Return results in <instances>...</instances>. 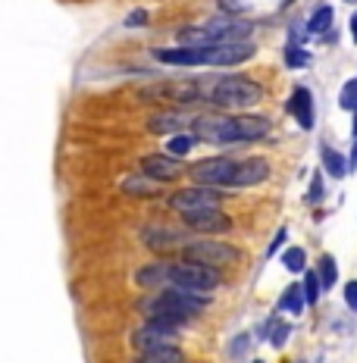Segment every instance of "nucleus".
Listing matches in <instances>:
<instances>
[{"mask_svg":"<svg viewBox=\"0 0 357 363\" xmlns=\"http://www.w3.org/2000/svg\"><path fill=\"white\" fill-rule=\"evenodd\" d=\"M332 16H336V10H332L329 4L317 6V10L307 16V35H323V32H329Z\"/></svg>","mask_w":357,"mask_h":363,"instance_id":"nucleus-20","label":"nucleus"},{"mask_svg":"<svg viewBox=\"0 0 357 363\" xmlns=\"http://www.w3.org/2000/svg\"><path fill=\"white\" fill-rule=\"evenodd\" d=\"M135 282H138L141 289H150V291L170 289V263H163V260L148 263V267H141L135 272Z\"/></svg>","mask_w":357,"mask_h":363,"instance_id":"nucleus-15","label":"nucleus"},{"mask_svg":"<svg viewBox=\"0 0 357 363\" xmlns=\"http://www.w3.org/2000/svg\"><path fill=\"white\" fill-rule=\"evenodd\" d=\"M192 145H194V138H192V135L179 132L176 138H170V145H166V150H170V157H185L188 150H192Z\"/></svg>","mask_w":357,"mask_h":363,"instance_id":"nucleus-27","label":"nucleus"},{"mask_svg":"<svg viewBox=\"0 0 357 363\" xmlns=\"http://www.w3.org/2000/svg\"><path fill=\"white\" fill-rule=\"evenodd\" d=\"M288 113L298 119L301 128H314V94H310V88L295 85L292 97H288Z\"/></svg>","mask_w":357,"mask_h":363,"instance_id":"nucleus-14","label":"nucleus"},{"mask_svg":"<svg viewBox=\"0 0 357 363\" xmlns=\"http://www.w3.org/2000/svg\"><path fill=\"white\" fill-rule=\"evenodd\" d=\"M310 63V54L304 48H298V44H288V50H285V66L288 69H301V66H307Z\"/></svg>","mask_w":357,"mask_h":363,"instance_id":"nucleus-26","label":"nucleus"},{"mask_svg":"<svg viewBox=\"0 0 357 363\" xmlns=\"http://www.w3.org/2000/svg\"><path fill=\"white\" fill-rule=\"evenodd\" d=\"M288 332H292V326H285V323L273 326V332H270V342H273V347H282V345L288 342Z\"/></svg>","mask_w":357,"mask_h":363,"instance_id":"nucleus-30","label":"nucleus"},{"mask_svg":"<svg viewBox=\"0 0 357 363\" xmlns=\"http://www.w3.org/2000/svg\"><path fill=\"white\" fill-rule=\"evenodd\" d=\"M285 4H288V0H285Z\"/></svg>","mask_w":357,"mask_h":363,"instance_id":"nucleus-38","label":"nucleus"},{"mask_svg":"<svg viewBox=\"0 0 357 363\" xmlns=\"http://www.w3.org/2000/svg\"><path fill=\"white\" fill-rule=\"evenodd\" d=\"M197 85H201V101L216 107H254L263 97V88L248 75H204Z\"/></svg>","mask_w":357,"mask_h":363,"instance_id":"nucleus-3","label":"nucleus"},{"mask_svg":"<svg viewBox=\"0 0 357 363\" xmlns=\"http://www.w3.org/2000/svg\"><path fill=\"white\" fill-rule=\"evenodd\" d=\"M141 238L150 251H166V247L182 245V232H176V229H144Z\"/></svg>","mask_w":357,"mask_h":363,"instance_id":"nucleus-17","label":"nucleus"},{"mask_svg":"<svg viewBox=\"0 0 357 363\" xmlns=\"http://www.w3.org/2000/svg\"><path fill=\"white\" fill-rule=\"evenodd\" d=\"M170 285L185 291H214L219 285V269L216 267H204V263H192V260H176L170 263Z\"/></svg>","mask_w":357,"mask_h":363,"instance_id":"nucleus-4","label":"nucleus"},{"mask_svg":"<svg viewBox=\"0 0 357 363\" xmlns=\"http://www.w3.org/2000/svg\"><path fill=\"white\" fill-rule=\"evenodd\" d=\"M141 313L148 316V320H157V323H170V326H185L192 316L204 313L207 310V298L197 291H185V289H176V285H170V289L157 291L154 298L141 301Z\"/></svg>","mask_w":357,"mask_h":363,"instance_id":"nucleus-2","label":"nucleus"},{"mask_svg":"<svg viewBox=\"0 0 357 363\" xmlns=\"http://www.w3.org/2000/svg\"><path fill=\"white\" fill-rule=\"evenodd\" d=\"M144 22H148V10H135V13H128L126 16L128 28H138V26H144Z\"/></svg>","mask_w":357,"mask_h":363,"instance_id":"nucleus-31","label":"nucleus"},{"mask_svg":"<svg viewBox=\"0 0 357 363\" xmlns=\"http://www.w3.org/2000/svg\"><path fill=\"white\" fill-rule=\"evenodd\" d=\"M238 160L235 157H207V160H197L188 176H192L197 185H207V188H229V179L235 172Z\"/></svg>","mask_w":357,"mask_h":363,"instance_id":"nucleus-6","label":"nucleus"},{"mask_svg":"<svg viewBox=\"0 0 357 363\" xmlns=\"http://www.w3.org/2000/svg\"><path fill=\"white\" fill-rule=\"evenodd\" d=\"M285 238H288V232H285V229H279V232H276V238H273V245H270V251H267V257H273V254H276L279 247L285 245Z\"/></svg>","mask_w":357,"mask_h":363,"instance_id":"nucleus-34","label":"nucleus"},{"mask_svg":"<svg viewBox=\"0 0 357 363\" xmlns=\"http://www.w3.org/2000/svg\"><path fill=\"white\" fill-rule=\"evenodd\" d=\"M135 363H185L179 347H154V351H138Z\"/></svg>","mask_w":357,"mask_h":363,"instance_id":"nucleus-19","label":"nucleus"},{"mask_svg":"<svg viewBox=\"0 0 357 363\" xmlns=\"http://www.w3.org/2000/svg\"><path fill=\"white\" fill-rule=\"evenodd\" d=\"M323 169L329 172L332 179H341V176H345V172H348V163L341 160V154H339V150L326 147V150H323Z\"/></svg>","mask_w":357,"mask_h":363,"instance_id":"nucleus-22","label":"nucleus"},{"mask_svg":"<svg viewBox=\"0 0 357 363\" xmlns=\"http://www.w3.org/2000/svg\"><path fill=\"white\" fill-rule=\"evenodd\" d=\"M219 6H223V13H241V10H245V4H241V0H219Z\"/></svg>","mask_w":357,"mask_h":363,"instance_id":"nucleus-35","label":"nucleus"},{"mask_svg":"<svg viewBox=\"0 0 357 363\" xmlns=\"http://www.w3.org/2000/svg\"><path fill=\"white\" fill-rule=\"evenodd\" d=\"M282 267L288 272H304L307 269V254H304V247H288L282 254Z\"/></svg>","mask_w":357,"mask_h":363,"instance_id":"nucleus-25","label":"nucleus"},{"mask_svg":"<svg viewBox=\"0 0 357 363\" xmlns=\"http://www.w3.org/2000/svg\"><path fill=\"white\" fill-rule=\"evenodd\" d=\"M348 28H351V38H354V44H357V13L351 16V26H348Z\"/></svg>","mask_w":357,"mask_h":363,"instance_id":"nucleus-36","label":"nucleus"},{"mask_svg":"<svg viewBox=\"0 0 357 363\" xmlns=\"http://www.w3.org/2000/svg\"><path fill=\"white\" fill-rule=\"evenodd\" d=\"M339 107L341 110H357V79L345 82V88H341V94H339Z\"/></svg>","mask_w":357,"mask_h":363,"instance_id":"nucleus-28","label":"nucleus"},{"mask_svg":"<svg viewBox=\"0 0 357 363\" xmlns=\"http://www.w3.org/2000/svg\"><path fill=\"white\" fill-rule=\"evenodd\" d=\"M176 338H179V326L148 320V323H144V326L132 335V345L138 347V351H154V347H176Z\"/></svg>","mask_w":357,"mask_h":363,"instance_id":"nucleus-8","label":"nucleus"},{"mask_svg":"<svg viewBox=\"0 0 357 363\" xmlns=\"http://www.w3.org/2000/svg\"><path fill=\"white\" fill-rule=\"evenodd\" d=\"M241 251L226 241H214V238H201L192 241V245H182V260L192 263H204V267H223V263L238 260Z\"/></svg>","mask_w":357,"mask_h":363,"instance_id":"nucleus-5","label":"nucleus"},{"mask_svg":"<svg viewBox=\"0 0 357 363\" xmlns=\"http://www.w3.org/2000/svg\"><path fill=\"white\" fill-rule=\"evenodd\" d=\"M301 289H304V301H307V307H314L317 301H320V289H323L320 276H317L314 269H304V285Z\"/></svg>","mask_w":357,"mask_h":363,"instance_id":"nucleus-24","label":"nucleus"},{"mask_svg":"<svg viewBox=\"0 0 357 363\" xmlns=\"http://www.w3.org/2000/svg\"><path fill=\"white\" fill-rule=\"evenodd\" d=\"M317 276H320L323 289H332V285L339 282V263H336V257L326 254L323 260H320V269H317Z\"/></svg>","mask_w":357,"mask_h":363,"instance_id":"nucleus-23","label":"nucleus"},{"mask_svg":"<svg viewBox=\"0 0 357 363\" xmlns=\"http://www.w3.org/2000/svg\"><path fill=\"white\" fill-rule=\"evenodd\" d=\"M345 301H348V307L357 313V282H348L345 285Z\"/></svg>","mask_w":357,"mask_h":363,"instance_id":"nucleus-33","label":"nucleus"},{"mask_svg":"<svg viewBox=\"0 0 357 363\" xmlns=\"http://www.w3.org/2000/svg\"><path fill=\"white\" fill-rule=\"evenodd\" d=\"M141 172L154 182H170L182 176V160L170 154H144L141 157Z\"/></svg>","mask_w":357,"mask_h":363,"instance_id":"nucleus-11","label":"nucleus"},{"mask_svg":"<svg viewBox=\"0 0 357 363\" xmlns=\"http://www.w3.org/2000/svg\"><path fill=\"white\" fill-rule=\"evenodd\" d=\"M194 138L210 141V145H241V141H257L270 132V119L257 116V113H238V116H226V113H207V116L192 119Z\"/></svg>","mask_w":357,"mask_h":363,"instance_id":"nucleus-1","label":"nucleus"},{"mask_svg":"<svg viewBox=\"0 0 357 363\" xmlns=\"http://www.w3.org/2000/svg\"><path fill=\"white\" fill-rule=\"evenodd\" d=\"M267 179H270V163L263 157H248V160H238V166H235L229 188H251Z\"/></svg>","mask_w":357,"mask_h":363,"instance_id":"nucleus-10","label":"nucleus"},{"mask_svg":"<svg viewBox=\"0 0 357 363\" xmlns=\"http://www.w3.org/2000/svg\"><path fill=\"white\" fill-rule=\"evenodd\" d=\"M157 63H166V66H207L204 57H207V48H157L154 54Z\"/></svg>","mask_w":357,"mask_h":363,"instance_id":"nucleus-13","label":"nucleus"},{"mask_svg":"<svg viewBox=\"0 0 357 363\" xmlns=\"http://www.w3.org/2000/svg\"><path fill=\"white\" fill-rule=\"evenodd\" d=\"M248 345H251V335H248V332L235 335L232 342H229V357H232V360H241V357H245V351H248Z\"/></svg>","mask_w":357,"mask_h":363,"instance_id":"nucleus-29","label":"nucleus"},{"mask_svg":"<svg viewBox=\"0 0 357 363\" xmlns=\"http://www.w3.org/2000/svg\"><path fill=\"white\" fill-rule=\"evenodd\" d=\"M185 125H188V119L182 113H157V116L148 119L150 135H172V132H182Z\"/></svg>","mask_w":357,"mask_h":363,"instance_id":"nucleus-16","label":"nucleus"},{"mask_svg":"<svg viewBox=\"0 0 357 363\" xmlns=\"http://www.w3.org/2000/svg\"><path fill=\"white\" fill-rule=\"evenodd\" d=\"M304 289L301 285H288L282 291V298H279V310H288V313H304Z\"/></svg>","mask_w":357,"mask_h":363,"instance_id":"nucleus-21","label":"nucleus"},{"mask_svg":"<svg viewBox=\"0 0 357 363\" xmlns=\"http://www.w3.org/2000/svg\"><path fill=\"white\" fill-rule=\"evenodd\" d=\"M223 201V191L207 185H194V188H179L176 194H170V207L176 213H194V210H216Z\"/></svg>","mask_w":357,"mask_h":363,"instance_id":"nucleus-7","label":"nucleus"},{"mask_svg":"<svg viewBox=\"0 0 357 363\" xmlns=\"http://www.w3.org/2000/svg\"><path fill=\"white\" fill-rule=\"evenodd\" d=\"M320 198H323V176H314V185H310L307 201H310V203H317Z\"/></svg>","mask_w":357,"mask_h":363,"instance_id":"nucleus-32","label":"nucleus"},{"mask_svg":"<svg viewBox=\"0 0 357 363\" xmlns=\"http://www.w3.org/2000/svg\"><path fill=\"white\" fill-rule=\"evenodd\" d=\"M182 223L192 232H201V235H223V232H232V219L216 210H194V213H182Z\"/></svg>","mask_w":357,"mask_h":363,"instance_id":"nucleus-9","label":"nucleus"},{"mask_svg":"<svg viewBox=\"0 0 357 363\" xmlns=\"http://www.w3.org/2000/svg\"><path fill=\"white\" fill-rule=\"evenodd\" d=\"M119 188H123L126 194H132V198H157V194H160V185L148 176H126Z\"/></svg>","mask_w":357,"mask_h":363,"instance_id":"nucleus-18","label":"nucleus"},{"mask_svg":"<svg viewBox=\"0 0 357 363\" xmlns=\"http://www.w3.org/2000/svg\"><path fill=\"white\" fill-rule=\"evenodd\" d=\"M254 57V44L238 41V44H216V48H207V57L204 63L207 66H238L245 60Z\"/></svg>","mask_w":357,"mask_h":363,"instance_id":"nucleus-12","label":"nucleus"},{"mask_svg":"<svg viewBox=\"0 0 357 363\" xmlns=\"http://www.w3.org/2000/svg\"><path fill=\"white\" fill-rule=\"evenodd\" d=\"M254 363H263V360H254Z\"/></svg>","mask_w":357,"mask_h":363,"instance_id":"nucleus-37","label":"nucleus"}]
</instances>
